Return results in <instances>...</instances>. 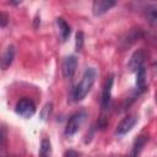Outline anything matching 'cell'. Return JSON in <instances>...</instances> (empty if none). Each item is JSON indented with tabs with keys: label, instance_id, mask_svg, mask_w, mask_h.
Wrapping results in <instances>:
<instances>
[{
	"label": "cell",
	"instance_id": "cell-6",
	"mask_svg": "<svg viewBox=\"0 0 157 157\" xmlns=\"http://www.w3.org/2000/svg\"><path fill=\"white\" fill-rule=\"evenodd\" d=\"M77 63L78 61L75 55H69L64 59L63 66H61V72L65 78H71L75 75L76 69H77Z\"/></svg>",
	"mask_w": 157,
	"mask_h": 157
},
{
	"label": "cell",
	"instance_id": "cell-3",
	"mask_svg": "<svg viewBox=\"0 0 157 157\" xmlns=\"http://www.w3.org/2000/svg\"><path fill=\"white\" fill-rule=\"evenodd\" d=\"M15 110H16V113L20 117H22L25 119H28V118L34 115V113H36V104H34V102L31 98L23 97V98H21L17 102V104L15 107Z\"/></svg>",
	"mask_w": 157,
	"mask_h": 157
},
{
	"label": "cell",
	"instance_id": "cell-9",
	"mask_svg": "<svg viewBox=\"0 0 157 157\" xmlns=\"http://www.w3.org/2000/svg\"><path fill=\"white\" fill-rule=\"evenodd\" d=\"M15 47L13 45H7L5 48V50L2 52V55H1V69L2 70H6L13 61L15 59Z\"/></svg>",
	"mask_w": 157,
	"mask_h": 157
},
{
	"label": "cell",
	"instance_id": "cell-20",
	"mask_svg": "<svg viewBox=\"0 0 157 157\" xmlns=\"http://www.w3.org/2000/svg\"><path fill=\"white\" fill-rule=\"evenodd\" d=\"M152 42H153L155 44H157V34H155V36L152 37Z\"/></svg>",
	"mask_w": 157,
	"mask_h": 157
},
{
	"label": "cell",
	"instance_id": "cell-2",
	"mask_svg": "<svg viewBox=\"0 0 157 157\" xmlns=\"http://www.w3.org/2000/svg\"><path fill=\"white\" fill-rule=\"evenodd\" d=\"M86 118H87V112L85 109H80L78 112L74 113L67 120V124L65 128V135L66 136L75 135L78 131V129L83 125Z\"/></svg>",
	"mask_w": 157,
	"mask_h": 157
},
{
	"label": "cell",
	"instance_id": "cell-18",
	"mask_svg": "<svg viewBox=\"0 0 157 157\" xmlns=\"http://www.w3.org/2000/svg\"><path fill=\"white\" fill-rule=\"evenodd\" d=\"M1 27L4 28V27H6V25H7V15L5 13V12H1Z\"/></svg>",
	"mask_w": 157,
	"mask_h": 157
},
{
	"label": "cell",
	"instance_id": "cell-19",
	"mask_svg": "<svg viewBox=\"0 0 157 157\" xmlns=\"http://www.w3.org/2000/svg\"><path fill=\"white\" fill-rule=\"evenodd\" d=\"M152 69H153V71L157 74V61H155V63L152 64Z\"/></svg>",
	"mask_w": 157,
	"mask_h": 157
},
{
	"label": "cell",
	"instance_id": "cell-1",
	"mask_svg": "<svg viewBox=\"0 0 157 157\" xmlns=\"http://www.w3.org/2000/svg\"><path fill=\"white\" fill-rule=\"evenodd\" d=\"M96 77H97V71L94 67H87L83 71L80 82L76 85V87L74 90V99L75 101H82L87 96V93L91 91V88L96 81Z\"/></svg>",
	"mask_w": 157,
	"mask_h": 157
},
{
	"label": "cell",
	"instance_id": "cell-11",
	"mask_svg": "<svg viewBox=\"0 0 157 157\" xmlns=\"http://www.w3.org/2000/svg\"><path fill=\"white\" fill-rule=\"evenodd\" d=\"M135 74H136V96H139L146 88V69H145V66L140 67Z\"/></svg>",
	"mask_w": 157,
	"mask_h": 157
},
{
	"label": "cell",
	"instance_id": "cell-5",
	"mask_svg": "<svg viewBox=\"0 0 157 157\" xmlns=\"http://www.w3.org/2000/svg\"><path fill=\"white\" fill-rule=\"evenodd\" d=\"M145 58H146V54H145V50L144 49H137L134 52V54L130 56L129 59V63H128V67L131 72H136L140 67L145 66L144 63H145Z\"/></svg>",
	"mask_w": 157,
	"mask_h": 157
},
{
	"label": "cell",
	"instance_id": "cell-8",
	"mask_svg": "<svg viewBox=\"0 0 157 157\" xmlns=\"http://www.w3.org/2000/svg\"><path fill=\"white\" fill-rule=\"evenodd\" d=\"M115 5L117 2L112 0H96L92 4V12L94 16H102Z\"/></svg>",
	"mask_w": 157,
	"mask_h": 157
},
{
	"label": "cell",
	"instance_id": "cell-14",
	"mask_svg": "<svg viewBox=\"0 0 157 157\" xmlns=\"http://www.w3.org/2000/svg\"><path fill=\"white\" fill-rule=\"evenodd\" d=\"M83 47V33L82 32H77L76 34V50L80 52Z\"/></svg>",
	"mask_w": 157,
	"mask_h": 157
},
{
	"label": "cell",
	"instance_id": "cell-17",
	"mask_svg": "<svg viewBox=\"0 0 157 157\" xmlns=\"http://www.w3.org/2000/svg\"><path fill=\"white\" fill-rule=\"evenodd\" d=\"M64 157H78V153L74 150H69L64 153Z\"/></svg>",
	"mask_w": 157,
	"mask_h": 157
},
{
	"label": "cell",
	"instance_id": "cell-12",
	"mask_svg": "<svg viewBox=\"0 0 157 157\" xmlns=\"http://www.w3.org/2000/svg\"><path fill=\"white\" fill-rule=\"evenodd\" d=\"M56 26H58V29H59V36H60L61 42H65L70 37V33H71L70 26L67 25V22L63 17L56 18Z\"/></svg>",
	"mask_w": 157,
	"mask_h": 157
},
{
	"label": "cell",
	"instance_id": "cell-16",
	"mask_svg": "<svg viewBox=\"0 0 157 157\" xmlns=\"http://www.w3.org/2000/svg\"><path fill=\"white\" fill-rule=\"evenodd\" d=\"M148 20H150V22H151V23L157 25V11H156V10H155V11H150V12H148Z\"/></svg>",
	"mask_w": 157,
	"mask_h": 157
},
{
	"label": "cell",
	"instance_id": "cell-4",
	"mask_svg": "<svg viewBox=\"0 0 157 157\" xmlns=\"http://www.w3.org/2000/svg\"><path fill=\"white\" fill-rule=\"evenodd\" d=\"M137 120H139V117H137L136 114H129V115H126V117L123 118V119L119 121V124L117 125L115 134H117L118 136H123V135L128 134V132L136 125Z\"/></svg>",
	"mask_w": 157,
	"mask_h": 157
},
{
	"label": "cell",
	"instance_id": "cell-10",
	"mask_svg": "<svg viewBox=\"0 0 157 157\" xmlns=\"http://www.w3.org/2000/svg\"><path fill=\"white\" fill-rule=\"evenodd\" d=\"M147 141H148V137L146 135H140L134 141V144L131 146V151H130L129 157H139L140 153H141V151H142V148H144V146L146 145Z\"/></svg>",
	"mask_w": 157,
	"mask_h": 157
},
{
	"label": "cell",
	"instance_id": "cell-7",
	"mask_svg": "<svg viewBox=\"0 0 157 157\" xmlns=\"http://www.w3.org/2000/svg\"><path fill=\"white\" fill-rule=\"evenodd\" d=\"M113 82H114V75H110L104 82V86H103V90H102V98H101V107H102L103 110H105L109 107Z\"/></svg>",
	"mask_w": 157,
	"mask_h": 157
},
{
	"label": "cell",
	"instance_id": "cell-13",
	"mask_svg": "<svg viewBox=\"0 0 157 157\" xmlns=\"http://www.w3.org/2000/svg\"><path fill=\"white\" fill-rule=\"evenodd\" d=\"M50 156H52V144L47 137H44L40 142L39 157H50Z\"/></svg>",
	"mask_w": 157,
	"mask_h": 157
},
{
	"label": "cell",
	"instance_id": "cell-21",
	"mask_svg": "<svg viewBox=\"0 0 157 157\" xmlns=\"http://www.w3.org/2000/svg\"><path fill=\"white\" fill-rule=\"evenodd\" d=\"M156 103H157V94H156Z\"/></svg>",
	"mask_w": 157,
	"mask_h": 157
},
{
	"label": "cell",
	"instance_id": "cell-15",
	"mask_svg": "<svg viewBox=\"0 0 157 157\" xmlns=\"http://www.w3.org/2000/svg\"><path fill=\"white\" fill-rule=\"evenodd\" d=\"M50 110H52V103H47V104L44 105L43 110H42V118L45 119V118L50 114Z\"/></svg>",
	"mask_w": 157,
	"mask_h": 157
}]
</instances>
